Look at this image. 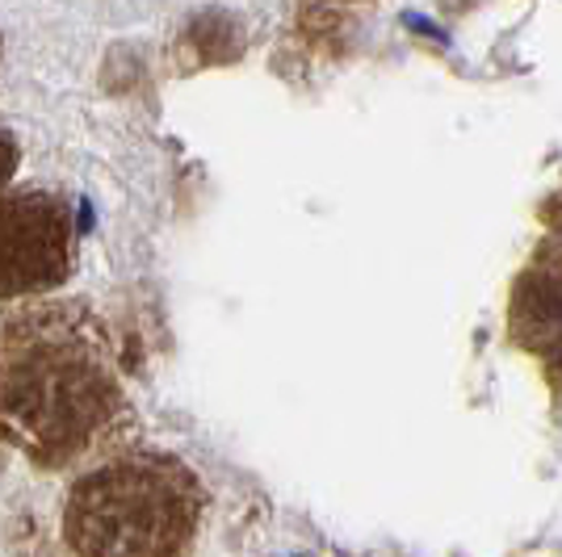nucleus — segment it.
Returning <instances> with one entry per match:
<instances>
[{"instance_id":"obj_4","label":"nucleus","mask_w":562,"mask_h":557,"mask_svg":"<svg viewBox=\"0 0 562 557\" xmlns=\"http://www.w3.org/2000/svg\"><path fill=\"white\" fill-rule=\"evenodd\" d=\"M13 172H18V143H13V135L0 126V193L9 189Z\"/></svg>"},{"instance_id":"obj_2","label":"nucleus","mask_w":562,"mask_h":557,"mask_svg":"<svg viewBox=\"0 0 562 557\" xmlns=\"http://www.w3.org/2000/svg\"><path fill=\"white\" fill-rule=\"evenodd\" d=\"M202 515L206 487L181 457L117 448L68 487L64 545L71 557H189Z\"/></svg>"},{"instance_id":"obj_1","label":"nucleus","mask_w":562,"mask_h":557,"mask_svg":"<svg viewBox=\"0 0 562 557\" xmlns=\"http://www.w3.org/2000/svg\"><path fill=\"white\" fill-rule=\"evenodd\" d=\"M131 428L135 411L89 306L25 298L0 319V441L38 469H68L126 448Z\"/></svg>"},{"instance_id":"obj_3","label":"nucleus","mask_w":562,"mask_h":557,"mask_svg":"<svg viewBox=\"0 0 562 557\" xmlns=\"http://www.w3.org/2000/svg\"><path fill=\"white\" fill-rule=\"evenodd\" d=\"M76 269L71 202L50 189L0 193V303H25L59 289Z\"/></svg>"}]
</instances>
